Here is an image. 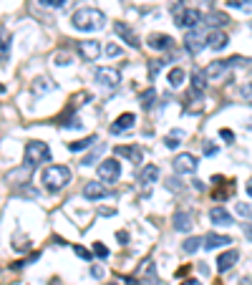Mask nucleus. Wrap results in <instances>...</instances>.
Wrapping results in <instances>:
<instances>
[{"instance_id":"nucleus-1","label":"nucleus","mask_w":252,"mask_h":285,"mask_svg":"<svg viewBox=\"0 0 252 285\" xmlns=\"http://www.w3.org/2000/svg\"><path fill=\"white\" fill-rule=\"evenodd\" d=\"M71 25L76 31H83V33H94V31H101L106 25V16L96 8H78L76 13L71 16Z\"/></svg>"},{"instance_id":"nucleus-2","label":"nucleus","mask_w":252,"mask_h":285,"mask_svg":"<svg viewBox=\"0 0 252 285\" xmlns=\"http://www.w3.org/2000/svg\"><path fill=\"white\" fill-rule=\"evenodd\" d=\"M68 182H71V169L68 167L53 164V167H46V172H43V187L48 192H61Z\"/></svg>"},{"instance_id":"nucleus-3","label":"nucleus","mask_w":252,"mask_h":285,"mask_svg":"<svg viewBox=\"0 0 252 285\" xmlns=\"http://www.w3.org/2000/svg\"><path fill=\"white\" fill-rule=\"evenodd\" d=\"M51 162V149L46 142H28L25 144V164L28 167H38V164Z\"/></svg>"},{"instance_id":"nucleus-4","label":"nucleus","mask_w":252,"mask_h":285,"mask_svg":"<svg viewBox=\"0 0 252 285\" xmlns=\"http://www.w3.org/2000/svg\"><path fill=\"white\" fill-rule=\"evenodd\" d=\"M202 13L197 8H182V10H174V23L176 28H184V31H192L202 23Z\"/></svg>"},{"instance_id":"nucleus-5","label":"nucleus","mask_w":252,"mask_h":285,"mask_svg":"<svg viewBox=\"0 0 252 285\" xmlns=\"http://www.w3.org/2000/svg\"><path fill=\"white\" fill-rule=\"evenodd\" d=\"M94 79H96V83L101 86V88H116L118 83H121V73H118L116 68H109V66H103V68H96V73H94Z\"/></svg>"},{"instance_id":"nucleus-6","label":"nucleus","mask_w":252,"mask_h":285,"mask_svg":"<svg viewBox=\"0 0 252 285\" xmlns=\"http://www.w3.org/2000/svg\"><path fill=\"white\" fill-rule=\"evenodd\" d=\"M207 31H202V28H192V31L187 33V38H184V48L192 53V56H197V53H202V48H207Z\"/></svg>"},{"instance_id":"nucleus-7","label":"nucleus","mask_w":252,"mask_h":285,"mask_svg":"<svg viewBox=\"0 0 252 285\" xmlns=\"http://www.w3.org/2000/svg\"><path fill=\"white\" fill-rule=\"evenodd\" d=\"M118 177H121V164H118L116 159H103L98 164V179L101 182L114 184V182H118Z\"/></svg>"},{"instance_id":"nucleus-8","label":"nucleus","mask_w":252,"mask_h":285,"mask_svg":"<svg viewBox=\"0 0 252 285\" xmlns=\"http://www.w3.org/2000/svg\"><path fill=\"white\" fill-rule=\"evenodd\" d=\"M197 167H199V162H197L194 154H179L174 159V172L176 174H194Z\"/></svg>"},{"instance_id":"nucleus-9","label":"nucleus","mask_w":252,"mask_h":285,"mask_svg":"<svg viewBox=\"0 0 252 285\" xmlns=\"http://www.w3.org/2000/svg\"><path fill=\"white\" fill-rule=\"evenodd\" d=\"M139 285H159V278H156V267H154V260L146 258L139 267V275H136Z\"/></svg>"},{"instance_id":"nucleus-10","label":"nucleus","mask_w":252,"mask_h":285,"mask_svg":"<svg viewBox=\"0 0 252 285\" xmlns=\"http://www.w3.org/2000/svg\"><path fill=\"white\" fill-rule=\"evenodd\" d=\"M78 53H81L83 61H98L101 43L98 41H78Z\"/></svg>"},{"instance_id":"nucleus-11","label":"nucleus","mask_w":252,"mask_h":285,"mask_svg":"<svg viewBox=\"0 0 252 285\" xmlns=\"http://www.w3.org/2000/svg\"><path fill=\"white\" fill-rule=\"evenodd\" d=\"M114 154H116V157H124V159L134 162V164H139V162L144 159L141 146H136V144H131V146H116V149H114Z\"/></svg>"},{"instance_id":"nucleus-12","label":"nucleus","mask_w":252,"mask_h":285,"mask_svg":"<svg viewBox=\"0 0 252 285\" xmlns=\"http://www.w3.org/2000/svg\"><path fill=\"white\" fill-rule=\"evenodd\" d=\"M134 124H136V116L131 114V111H126V114H121V116H118L116 122L111 124V129H109V131H111V134H121V131H129Z\"/></svg>"},{"instance_id":"nucleus-13","label":"nucleus","mask_w":252,"mask_h":285,"mask_svg":"<svg viewBox=\"0 0 252 285\" xmlns=\"http://www.w3.org/2000/svg\"><path fill=\"white\" fill-rule=\"evenodd\" d=\"M240 260V252L237 250H227V252H222L219 258H217V270L219 273H227V270L234 267V263Z\"/></svg>"},{"instance_id":"nucleus-14","label":"nucleus","mask_w":252,"mask_h":285,"mask_svg":"<svg viewBox=\"0 0 252 285\" xmlns=\"http://www.w3.org/2000/svg\"><path fill=\"white\" fill-rule=\"evenodd\" d=\"M146 46L154 48V51H169L174 46V41L169 36H164V33H152L149 41H146Z\"/></svg>"},{"instance_id":"nucleus-15","label":"nucleus","mask_w":252,"mask_h":285,"mask_svg":"<svg viewBox=\"0 0 252 285\" xmlns=\"http://www.w3.org/2000/svg\"><path fill=\"white\" fill-rule=\"evenodd\" d=\"M210 220H212V224H217V227H230V224H234L232 215L227 212L225 207H214L210 212Z\"/></svg>"},{"instance_id":"nucleus-16","label":"nucleus","mask_w":252,"mask_h":285,"mask_svg":"<svg viewBox=\"0 0 252 285\" xmlns=\"http://www.w3.org/2000/svg\"><path fill=\"white\" fill-rule=\"evenodd\" d=\"M114 31L121 36V41H126V46H131V48H139V38H136V33L131 31V28L126 25V23H116L114 25Z\"/></svg>"},{"instance_id":"nucleus-17","label":"nucleus","mask_w":252,"mask_h":285,"mask_svg":"<svg viewBox=\"0 0 252 285\" xmlns=\"http://www.w3.org/2000/svg\"><path fill=\"white\" fill-rule=\"evenodd\" d=\"M159 177H161V172H159L156 164H146L139 172V182L141 184H154V182H159Z\"/></svg>"},{"instance_id":"nucleus-18","label":"nucleus","mask_w":252,"mask_h":285,"mask_svg":"<svg viewBox=\"0 0 252 285\" xmlns=\"http://www.w3.org/2000/svg\"><path fill=\"white\" fill-rule=\"evenodd\" d=\"M106 187H103L101 182H88L86 187H83V197L86 200H91V202H96V200H101V197H106Z\"/></svg>"},{"instance_id":"nucleus-19","label":"nucleus","mask_w":252,"mask_h":285,"mask_svg":"<svg viewBox=\"0 0 252 285\" xmlns=\"http://www.w3.org/2000/svg\"><path fill=\"white\" fill-rule=\"evenodd\" d=\"M192 227H194V222H192V215L189 212H174V230L176 232H192Z\"/></svg>"},{"instance_id":"nucleus-20","label":"nucleus","mask_w":252,"mask_h":285,"mask_svg":"<svg viewBox=\"0 0 252 285\" xmlns=\"http://www.w3.org/2000/svg\"><path fill=\"white\" fill-rule=\"evenodd\" d=\"M227 43H230V38L222 31H214V33L207 36V48H212V51H225Z\"/></svg>"},{"instance_id":"nucleus-21","label":"nucleus","mask_w":252,"mask_h":285,"mask_svg":"<svg viewBox=\"0 0 252 285\" xmlns=\"http://www.w3.org/2000/svg\"><path fill=\"white\" fill-rule=\"evenodd\" d=\"M232 243V237H227V235H207L204 237V247L207 250H217V247H227Z\"/></svg>"},{"instance_id":"nucleus-22","label":"nucleus","mask_w":252,"mask_h":285,"mask_svg":"<svg viewBox=\"0 0 252 285\" xmlns=\"http://www.w3.org/2000/svg\"><path fill=\"white\" fill-rule=\"evenodd\" d=\"M227 66H230L227 61H212V63H210V66H207V68H204L202 73H204V79H210V81H214V79H219V76H222V73H225V71H227Z\"/></svg>"},{"instance_id":"nucleus-23","label":"nucleus","mask_w":252,"mask_h":285,"mask_svg":"<svg viewBox=\"0 0 252 285\" xmlns=\"http://www.w3.org/2000/svg\"><path fill=\"white\" fill-rule=\"evenodd\" d=\"M167 81H169V86H172V88H179V86L187 81L184 68H172V71H169V76H167Z\"/></svg>"},{"instance_id":"nucleus-24","label":"nucleus","mask_w":252,"mask_h":285,"mask_svg":"<svg viewBox=\"0 0 252 285\" xmlns=\"http://www.w3.org/2000/svg\"><path fill=\"white\" fill-rule=\"evenodd\" d=\"M10 53V36L5 31V25H0V61H5Z\"/></svg>"},{"instance_id":"nucleus-25","label":"nucleus","mask_w":252,"mask_h":285,"mask_svg":"<svg viewBox=\"0 0 252 285\" xmlns=\"http://www.w3.org/2000/svg\"><path fill=\"white\" fill-rule=\"evenodd\" d=\"M154 99H156V91H154V88H146V91H141V94H139L141 109H152V106H154Z\"/></svg>"},{"instance_id":"nucleus-26","label":"nucleus","mask_w":252,"mask_h":285,"mask_svg":"<svg viewBox=\"0 0 252 285\" xmlns=\"http://www.w3.org/2000/svg\"><path fill=\"white\" fill-rule=\"evenodd\" d=\"M96 142H98L96 137H86V139H81V142H71V144H68V149H71V152H83V149L94 146Z\"/></svg>"},{"instance_id":"nucleus-27","label":"nucleus","mask_w":252,"mask_h":285,"mask_svg":"<svg viewBox=\"0 0 252 285\" xmlns=\"http://www.w3.org/2000/svg\"><path fill=\"white\" fill-rule=\"evenodd\" d=\"M204 88H207L204 73H194V76H192V94H204Z\"/></svg>"},{"instance_id":"nucleus-28","label":"nucleus","mask_w":252,"mask_h":285,"mask_svg":"<svg viewBox=\"0 0 252 285\" xmlns=\"http://www.w3.org/2000/svg\"><path fill=\"white\" fill-rule=\"evenodd\" d=\"M227 8L242 10V13H252V0H227Z\"/></svg>"},{"instance_id":"nucleus-29","label":"nucleus","mask_w":252,"mask_h":285,"mask_svg":"<svg viewBox=\"0 0 252 285\" xmlns=\"http://www.w3.org/2000/svg\"><path fill=\"white\" fill-rule=\"evenodd\" d=\"M210 25H214V28H219V25H227L230 23V18L225 16V13H212L210 16V20H207Z\"/></svg>"},{"instance_id":"nucleus-30","label":"nucleus","mask_w":252,"mask_h":285,"mask_svg":"<svg viewBox=\"0 0 252 285\" xmlns=\"http://www.w3.org/2000/svg\"><path fill=\"white\" fill-rule=\"evenodd\" d=\"M46 81H48V79H36V81H33V94H46V91H51L53 86L46 83Z\"/></svg>"},{"instance_id":"nucleus-31","label":"nucleus","mask_w":252,"mask_h":285,"mask_svg":"<svg viewBox=\"0 0 252 285\" xmlns=\"http://www.w3.org/2000/svg\"><path fill=\"white\" fill-rule=\"evenodd\" d=\"M199 245H202V240H199V237H189L187 243L182 245V250L192 255V252H197V250H199Z\"/></svg>"},{"instance_id":"nucleus-32","label":"nucleus","mask_w":252,"mask_h":285,"mask_svg":"<svg viewBox=\"0 0 252 285\" xmlns=\"http://www.w3.org/2000/svg\"><path fill=\"white\" fill-rule=\"evenodd\" d=\"M101 149H103V144H101V146L96 149V152H91L88 157H83V159H81V164H83V167H91V164H94V162H96V159L101 157Z\"/></svg>"},{"instance_id":"nucleus-33","label":"nucleus","mask_w":252,"mask_h":285,"mask_svg":"<svg viewBox=\"0 0 252 285\" xmlns=\"http://www.w3.org/2000/svg\"><path fill=\"white\" fill-rule=\"evenodd\" d=\"M240 96H242V101L252 103V81H250V83H242V86H240Z\"/></svg>"},{"instance_id":"nucleus-34","label":"nucleus","mask_w":252,"mask_h":285,"mask_svg":"<svg viewBox=\"0 0 252 285\" xmlns=\"http://www.w3.org/2000/svg\"><path fill=\"white\" fill-rule=\"evenodd\" d=\"M53 63H56V66H71L73 61H71V56H68V53H56Z\"/></svg>"},{"instance_id":"nucleus-35","label":"nucleus","mask_w":252,"mask_h":285,"mask_svg":"<svg viewBox=\"0 0 252 285\" xmlns=\"http://www.w3.org/2000/svg\"><path fill=\"white\" fill-rule=\"evenodd\" d=\"M73 252H76V255H78L81 260H86V263H91V258H94V255L88 252L86 247H81V245H76V247H73Z\"/></svg>"},{"instance_id":"nucleus-36","label":"nucleus","mask_w":252,"mask_h":285,"mask_svg":"<svg viewBox=\"0 0 252 285\" xmlns=\"http://www.w3.org/2000/svg\"><path fill=\"white\" fill-rule=\"evenodd\" d=\"M94 255H98V258H109V247L103 243H94Z\"/></svg>"},{"instance_id":"nucleus-37","label":"nucleus","mask_w":252,"mask_h":285,"mask_svg":"<svg viewBox=\"0 0 252 285\" xmlns=\"http://www.w3.org/2000/svg\"><path fill=\"white\" fill-rule=\"evenodd\" d=\"M227 63H230V66H247V63H250V58H245V56H234V58H230Z\"/></svg>"},{"instance_id":"nucleus-38","label":"nucleus","mask_w":252,"mask_h":285,"mask_svg":"<svg viewBox=\"0 0 252 285\" xmlns=\"http://www.w3.org/2000/svg\"><path fill=\"white\" fill-rule=\"evenodd\" d=\"M176 139H179V137H176V134H169V137L164 139L167 149H176V146H179V142H176Z\"/></svg>"},{"instance_id":"nucleus-39","label":"nucleus","mask_w":252,"mask_h":285,"mask_svg":"<svg viewBox=\"0 0 252 285\" xmlns=\"http://www.w3.org/2000/svg\"><path fill=\"white\" fill-rule=\"evenodd\" d=\"M68 0H43V5H48V8H66Z\"/></svg>"},{"instance_id":"nucleus-40","label":"nucleus","mask_w":252,"mask_h":285,"mask_svg":"<svg viewBox=\"0 0 252 285\" xmlns=\"http://www.w3.org/2000/svg\"><path fill=\"white\" fill-rule=\"evenodd\" d=\"M219 139H225L227 144H232V142H234V134H232L230 129H222V131H219Z\"/></svg>"},{"instance_id":"nucleus-41","label":"nucleus","mask_w":252,"mask_h":285,"mask_svg":"<svg viewBox=\"0 0 252 285\" xmlns=\"http://www.w3.org/2000/svg\"><path fill=\"white\" fill-rule=\"evenodd\" d=\"M116 240H118V245H129V232L126 230H118L116 232Z\"/></svg>"},{"instance_id":"nucleus-42","label":"nucleus","mask_w":252,"mask_h":285,"mask_svg":"<svg viewBox=\"0 0 252 285\" xmlns=\"http://www.w3.org/2000/svg\"><path fill=\"white\" fill-rule=\"evenodd\" d=\"M237 212H240L242 217H250V215H252V209H250L247 204H242V202H240V204H237Z\"/></svg>"},{"instance_id":"nucleus-43","label":"nucleus","mask_w":252,"mask_h":285,"mask_svg":"<svg viewBox=\"0 0 252 285\" xmlns=\"http://www.w3.org/2000/svg\"><path fill=\"white\" fill-rule=\"evenodd\" d=\"M118 53H121V51H118V46H114V43H111V46H106V56H118Z\"/></svg>"},{"instance_id":"nucleus-44","label":"nucleus","mask_w":252,"mask_h":285,"mask_svg":"<svg viewBox=\"0 0 252 285\" xmlns=\"http://www.w3.org/2000/svg\"><path fill=\"white\" fill-rule=\"evenodd\" d=\"M91 273H94V278H103V267L94 265V267H91Z\"/></svg>"},{"instance_id":"nucleus-45","label":"nucleus","mask_w":252,"mask_h":285,"mask_svg":"<svg viewBox=\"0 0 252 285\" xmlns=\"http://www.w3.org/2000/svg\"><path fill=\"white\" fill-rule=\"evenodd\" d=\"M214 152H217L214 144H207V146H204V154H214Z\"/></svg>"},{"instance_id":"nucleus-46","label":"nucleus","mask_w":252,"mask_h":285,"mask_svg":"<svg viewBox=\"0 0 252 285\" xmlns=\"http://www.w3.org/2000/svg\"><path fill=\"white\" fill-rule=\"evenodd\" d=\"M182 285H202V283H199V280H194V278H189V280H184Z\"/></svg>"},{"instance_id":"nucleus-47","label":"nucleus","mask_w":252,"mask_h":285,"mask_svg":"<svg viewBox=\"0 0 252 285\" xmlns=\"http://www.w3.org/2000/svg\"><path fill=\"white\" fill-rule=\"evenodd\" d=\"M245 189H247V194H250V197H252V177H250V182L245 184Z\"/></svg>"},{"instance_id":"nucleus-48","label":"nucleus","mask_w":252,"mask_h":285,"mask_svg":"<svg viewBox=\"0 0 252 285\" xmlns=\"http://www.w3.org/2000/svg\"><path fill=\"white\" fill-rule=\"evenodd\" d=\"M106 285H121V283H106Z\"/></svg>"}]
</instances>
